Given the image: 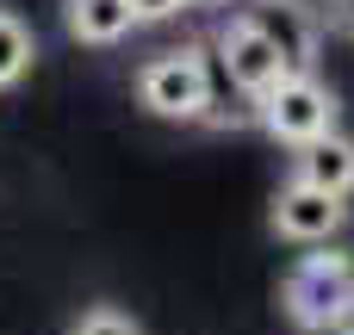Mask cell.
Listing matches in <instances>:
<instances>
[{"label": "cell", "instance_id": "cell-1", "mask_svg": "<svg viewBox=\"0 0 354 335\" xmlns=\"http://www.w3.org/2000/svg\"><path fill=\"white\" fill-rule=\"evenodd\" d=\"M280 305L286 317L305 335H330L354 323V255L342 249H324V255H305L286 286H280Z\"/></svg>", "mask_w": 354, "mask_h": 335}, {"label": "cell", "instance_id": "cell-2", "mask_svg": "<svg viewBox=\"0 0 354 335\" xmlns=\"http://www.w3.org/2000/svg\"><path fill=\"white\" fill-rule=\"evenodd\" d=\"M137 99L156 112V118H199L212 106V62L205 50H168L156 62H143L137 75Z\"/></svg>", "mask_w": 354, "mask_h": 335}, {"label": "cell", "instance_id": "cell-3", "mask_svg": "<svg viewBox=\"0 0 354 335\" xmlns=\"http://www.w3.org/2000/svg\"><path fill=\"white\" fill-rule=\"evenodd\" d=\"M261 124H268L274 143H292V149H299V143L336 131V93H330L324 81H311V68L280 75V81L261 93Z\"/></svg>", "mask_w": 354, "mask_h": 335}, {"label": "cell", "instance_id": "cell-4", "mask_svg": "<svg viewBox=\"0 0 354 335\" xmlns=\"http://www.w3.org/2000/svg\"><path fill=\"white\" fill-rule=\"evenodd\" d=\"M268 224L286 242H330L348 224V205H342V193H324L311 180H286L280 199H274V211H268Z\"/></svg>", "mask_w": 354, "mask_h": 335}, {"label": "cell", "instance_id": "cell-5", "mask_svg": "<svg viewBox=\"0 0 354 335\" xmlns=\"http://www.w3.org/2000/svg\"><path fill=\"white\" fill-rule=\"evenodd\" d=\"M218 56H224L230 87H243L249 99H261V93H268L280 75H292V68H286V56H280V50H274V44H268V37H261V31H255L243 12H236V19L218 31Z\"/></svg>", "mask_w": 354, "mask_h": 335}, {"label": "cell", "instance_id": "cell-6", "mask_svg": "<svg viewBox=\"0 0 354 335\" xmlns=\"http://www.w3.org/2000/svg\"><path fill=\"white\" fill-rule=\"evenodd\" d=\"M243 19L286 56L292 75L317 62V12H311L305 0H255V6H243Z\"/></svg>", "mask_w": 354, "mask_h": 335}, {"label": "cell", "instance_id": "cell-7", "mask_svg": "<svg viewBox=\"0 0 354 335\" xmlns=\"http://www.w3.org/2000/svg\"><path fill=\"white\" fill-rule=\"evenodd\" d=\"M292 180H311V186L348 199V193H354V143H348V137H336V131L299 143V155H292Z\"/></svg>", "mask_w": 354, "mask_h": 335}, {"label": "cell", "instance_id": "cell-8", "mask_svg": "<svg viewBox=\"0 0 354 335\" xmlns=\"http://www.w3.org/2000/svg\"><path fill=\"white\" fill-rule=\"evenodd\" d=\"M68 37L75 44H118L131 25H137V12H131V0H68Z\"/></svg>", "mask_w": 354, "mask_h": 335}, {"label": "cell", "instance_id": "cell-9", "mask_svg": "<svg viewBox=\"0 0 354 335\" xmlns=\"http://www.w3.org/2000/svg\"><path fill=\"white\" fill-rule=\"evenodd\" d=\"M31 56H37V44H31V31L12 19V12H0V87H12V81H25V68H31Z\"/></svg>", "mask_w": 354, "mask_h": 335}, {"label": "cell", "instance_id": "cell-10", "mask_svg": "<svg viewBox=\"0 0 354 335\" xmlns=\"http://www.w3.org/2000/svg\"><path fill=\"white\" fill-rule=\"evenodd\" d=\"M68 335H137V323H131L124 311H106V305H100V311H87Z\"/></svg>", "mask_w": 354, "mask_h": 335}, {"label": "cell", "instance_id": "cell-11", "mask_svg": "<svg viewBox=\"0 0 354 335\" xmlns=\"http://www.w3.org/2000/svg\"><path fill=\"white\" fill-rule=\"evenodd\" d=\"M187 0H131V12H137V25H156V19H174Z\"/></svg>", "mask_w": 354, "mask_h": 335}, {"label": "cell", "instance_id": "cell-12", "mask_svg": "<svg viewBox=\"0 0 354 335\" xmlns=\"http://www.w3.org/2000/svg\"><path fill=\"white\" fill-rule=\"evenodd\" d=\"M330 25H336V31H348V37H354V0H330Z\"/></svg>", "mask_w": 354, "mask_h": 335}, {"label": "cell", "instance_id": "cell-13", "mask_svg": "<svg viewBox=\"0 0 354 335\" xmlns=\"http://www.w3.org/2000/svg\"><path fill=\"white\" fill-rule=\"evenodd\" d=\"M205 6H224V0H205Z\"/></svg>", "mask_w": 354, "mask_h": 335}, {"label": "cell", "instance_id": "cell-14", "mask_svg": "<svg viewBox=\"0 0 354 335\" xmlns=\"http://www.w3.org/2000/svg\"><path fill=\"white\" fill-rule=\"evenodd\" d=\"M348 335H354V329H348Z\"/></svg>", "mask_w": 354, "mask_h": 335}]
</instances>
